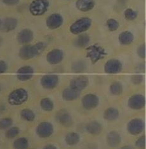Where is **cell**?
Here are the masks:
<instances>
[{"mask_svg": "<svg viewBox=\"0 0 146 149\" xmlns=\"http://www.w3.org/2000/svg\"><path fill=\"white\" fill-rule=\"evenodd\" d=\"M20 0H2V2L6 6H15L19 3Z\"/></svg>", "mask_w": 146, "mask_h": 149, "instance_id": "40", "label": "cell"}, {"mask_svg": "<svg viewBox=\"0 0 146 149\" xmlns=\"http://www.w3.org/2000/svg\"><path fill=\"white\" fill-rule=\"evenodd\" d=\"M40 106L43 110L46 111H52L54 108L53 102L48 97L43 98L40 101Z\"/></svg>", "mask_w": 146, "mask_h": 149, "instance_id": "32", "label": "cell"}, {"mask_svg": "<svg viewBox=\"0 0 146 149\" xmlns=\"http://www.w3.org/2000/svg\"><path fill=\"white\" fill-rule=\"evenodd\" d=\"M131 82L135 85H140L144 80V77L140 74H135L131 76Z\"/></svg>", "mask_w": 146, "mask_h": 149, "instance_id": "37", "label": "cell"}, {"mask_svg": "<svg viewBox=\"0 0 146 149\" xmlns=\"http://www.w3.org/2000/svg\"><path fill=\"white\" fill-rule=\"evenodd\" d=\"M63 23V17L59 13H52L46 19V26L51 30L59 29L62 26Z\"/></svg>", "mask_w": 146, "mask_h": 149, "instance_id": "9", "label": "cell"}, {"mask_svg": "<svg viewBox=\"0 0 146 149\" xmlns=\"http://www.w3.org/2000/svg\"><path fill=\"white\" fill-rule=\"evenodd\" d=\"M135 145L136 147L140 149H145V136H140L135 142Z\"/></svg>", "mask_w": 146, "mask_h": 149, "instance_id": "38", "label": "cell"}, {"mask_svg": "<svg viewBox=\"0 0 146 149\" xmlns=\"http://www.w3.org/2000/svg\"><path fill=\"white\" fill-rule=\"evenodd\" d=\"M2 43H3V38H1V36H0V47L1 46Z\"/></svg>", "mask_w": 146, "mask_h": 149, "instance_id": "43", "label": "cell"}, {"mask_svg": "<svg viewBox=\"0 0 146 149\" xmlns=\"http://www.w3.org/2000/svg\"><path fill=\"white\" fill-rule=\"evenodd\" d=\"M46 61L51 65H56L62 61L64 57L63 50L59 49H54L46 54Z\"/></svg>", "mask_w": 146, "mask_h": 149, "instance_id": "13", "label": "cell"}, {"mask_svg": "<svg viewBox=\"0 0 146 149\" xmlns=\"http://www.w3.org/2000/svg\"><path fill=\"white\" fill-rule=\"evenodd\" d=\"M65 1H69V0H65Z\"/></svg>", "mask_w": 146, "mask_h": 149, "instance_id": "46", "label": "cell"}, {"mask_svg": "<svg viewBox=\"0 0 146 149\" xmlns=\"http://www.w3.org/2000/svg\"><path fill=\"white\" fill-rule=\"evenodd\" d=\"M13 124V120L11 118L6 117L0 120V130H6L10 127Z\"/></svg>", "mask_w": 146, "mask_h": 149, "instance_id": "35", "label": "cell"}, {"mask_svg": "<svg viewBox=\"0 0 146 149\" xmlns=\"http://www.w3.org/2000/svg\"><path fill=\"white\" fill-rule=\"evenodd\" d=\"M46 47V44L43 42H39L35 45H24L19 50V56L22 60L31 59L42 54Z\"/></svg>", "mask_w": 146, "mask_h": 149, "instance_id": "1", "label": "cell"}, {"mask_svg": "<svg viewBox=\"0 0 146 149\" xmlns=\"http://www.w3.org/2000/svg\"><path fill=\"white\" fill-rule=\"evenodd\" d=\"M1 19H0V26H1Z\"/></svg>", "mask_w": 146, "mask_h": 149, "instance_id": "44", "label": "cell"}, {"mask_svg": "<svg viewBox=\"0 0 146 149\" xmlns=\"http://www.w3.org/2000/svg\"><path fill=\"white\" fill-rule=\"evenodd\" d=\"M120 149H134L131 146H130V145H126V146H124Z\"/></svg>", "mask_w": 146, "mask_h": 149, "instance_id": "42", "label": "cell"}, {"mask_svg": "<svg viewBox=\"0 0 146 149\" xmlns=\"http://www.w3.org/2000/svg\"><path fill=\"white\" fill-rule=\"evenodd\" d=\"M59 78L56 74H46L43 75L40 80L42 86L45 89H55L59 84Z\"/></svg>", "mask_w": 146, "mask_h": 149, "instance_id": "6", "label": "cell"}, {"mask_svg": "<svg viewBox=\"0 0 146 149\" xmlns=\"http://www.w3.org/2000/svg\"><path fill=\"white\" fill-rule=\"evenodd\" d=\"M88 84H89L88 77L85 75H80L71 80L69 87L79 92H81L86 89Z\"/></svg>", "mask_w": 146, "mask_h": 149, "instance_id": "10", "label": "cell"}, {"mask_svg": "<svg viewBox=\"0 0 146 149\" xmlns=\"http://www.w3.org/2000/svg\"><path fill=\"white\" fill-rule=\"evenodd\" d=\"M18 20L13 17H8L5 18L1 22L0 26V31L3 33L12 32L17 28Z\"/></svg>", "mask_w": 146, "mask_h": 149, "instance_id": "17", "label": "cell"}, {"mask_svg": "<svg viewBox=\"0 0 146 149\" xmlns=\"http://www.w3.org/2000/svg\"><path fill=\"white\" fill-rule=\"evenodd\" d=\"M118 39L121 45L129 46L134 43L135 36L131 31L129 30H125L119 34Z\"/></svg>", "mask_w": 146, "mask_h": 149, "instance_id": "20", "label": "cell"}, {"mask_svg": "<svg viewBox=\"0 0 146 149\" xmlns=\"http://www.w3.org/2000/svg\"><path fill=\"white\" fill-rule=\"evenodd\" d=\"M123 15L125 19L128 21H134L138 17V13L137 11L134 8H127L123 12Z\"/></svg>", "mask_w": 146, "mask_h": 149, "instance_id": "30", "label": "cell"}, {"mask_svg": "<svg viewBox=\"0 0 146 149\" xmlns=\"http://www.w3.org/2000/svg\"><path fill=\"white\" fill-rule=\"evenodd\" d=\"M137 55L139 57H140L141 59H145L146 56V47L145 44L142 43L141 45H139L137 50Z\"/></svg>", "mask_w": 146, "mask_h": 149, "instance_id": "36", "label": "cell"}, {"mask_svg": "<svg viewBox=\"0 0 146 149\" xmlns=\"http://www.w3.org/2000/svg\"><path fill=\"white\" fill-rule=\"evenodd\" d=\"M34 74H35V70L33 68L29 65H25L20 67L17 70V78L21 82H26L31 79Z\"/></svg>", "mask_w": 146, "mask_h": 149, "instance_id": "16", "label": "cell"}, {"mask_svg": "<svg viewBox=\"0 0 146 149\" xmlns=\"http://www.w3.org/2000/svg\"><path fill=\"white\" fill-rule=\"evenodd\" d=\"M92 19L88 17H82L77 19L71 24L69 27V31L74 35H79L85 33L92 26Z\"/></svg>", "mask_w": 146, "mask_h": 149, "instance_id": "2", "label": "cell"}, {"mask_svg": "<svg viewBox=\"0 0 146 149\" xmlns=\"http://www.w3.org/2000/svg\"><path fill=\"white\" fill-rule=\"evenodd\" d=\"M75 5L80 12L86 13L91 11L95 8V0H77Z\"/></svg>", "mask_w": 146, "mask_h": 149, "instance_id": "19", "label": "cell"}, {"mask_svg": "<svg viewBox=\"0 0 146 149\" xmlns=\"http://www.w3.org/2000/svg\"><path fill=\"white\" fill-rule=\"evenodd\" d=\"M13 146L15 149H28L29 147L28 140L24 137L19 138L13 142Z\"/></svg>", "mask_w": 146, "mask_h": 149, "instance_id": "29", "label": "cell"}, {"mask_svg": "<svg viewBox=\"0 0 146 149\" xmlns=\"http://www.w3.org/2000/svg\"><path fill=\"white\" fill-rule=\"evenodd\" d=\"M110 93L114 96H120L123 93V87L121 83L118 81L113 82L109 87Z\"/></svg>", "mask_w": 146, "mask_h": 149, "instance_id": "28", "label": "cell"}, {"mask_svg": "<svg viewBox=\"0 0 146 149\" xmlns=\"http://www.w3.org/2000/svg\"><path fill=\"white\" fill-rule=\"evenodd\" d=\"M127 130L130 134L137 136L142 133L144 130V121L138 118H134L128 123Z\"/></svg>", "mask_w": 146, "mask_h": 149, "instance_id": "11", "label": "cell"}, {"mask_svg": "<svg viewBox=\"0 0 146 149\" xmlns=\"http://www.w3.org/2000/svg\"><path fill=\"white\" fill-rule=\"evenodd\" d=\"M20 117L26 121L33 122L35 120L36 115L33 110L29 108H25L20 111Z\"/></svg>", "mask_w": 146, "mask_h": 149, "instance_id": "31", "label": "cell"}, {"mask_svg": "<svg viewBox=\"0 0 146 149\" xmlns=\"http://www.w3.org/2000/svg\"><path fill=\"white\" fill-rule=\"evenodd\" d=\"M65 141L67 145H70V146H74L80 142V136L76 132H71L66 136Z\"/></svg>", "mask_w": 146, "mask_h": 149, "instance_id": "27", "label": "cell"}, {"mask_svg": "<svg viewBox=\"0 0 146 149\" xmlns=\"http://www.w3.org/2000/svg\"><path fill=\"white\" fill-rule=\"evenodd\" d=\"M8 70V64L5 61L0 60V74L5 73Z\"/></svg>", "mask_w": 146, "mask_h": 149, "instance_id": "39", "label": "cell"}, {"mask_svg": "<svg viewBox=\"0 0 146 149\" xmlns=\"http://www.w3.org/2000/svg\"><path fill=\"white\" fill-rule=\"evenodd\" d=\"M53 133V126L49 122L41 123L36 128V134L39 138H46L51 136Z\"/></svg>", "mask_w": 146, "mask_h": 149, "instance_id": "14", "label": "cell"}, {"mask_svg": "<svg viewBox=\"0 0 146 149\" xmlns=\"http://www.w3.org/2000/svg\"><path fill=\"white\" fill-rule=\"evenodd\" d=\"M86 131L90 134L98 135L102 131V126L98 121H91L86 124Z\"/></svg>", "mask_w": 146, "mask_h": 149, "instance_id": "24", "label": "cell"}, {"mask_svg": "<svg viewBox=\"0 0 146 149\" xmlns=\"http://www.w3.org/2000/svg\"><path fill=\"white\" fill-rule=\"evenodd\" d=\"M28 93L24 88H18L9 94L8 101L12 106H19L26 103L28 100Z\"/></svg>", "mask_w": 146, "mask_h": 149, "instance_id": "3", "label": "cell"}, {"mask_svg": "<svg viewBox=\"0 0 146 149\" xmlns=\"http://www.w3.org/2000/svg\"><path fill=\"white\" fill-rule=\"evenodd\" d=\"M120 116V112L116 108L111 107L105 110L104 113V119L108 121H114L116 120Z\"/></svg>", "mask_w": 146, "mask_h": 149, "instance_id": "25", "label": "cell"}, {"mask_svg": "<svg viewBox=\"0 0 146 149\" xmlns=\"http://www.w3.org/2000/svg\"><path fill=\"white\" fill-rule=\"evenodd\" d=\"M106 55L105 50L99 45H92L87 49V56L93 63H96Z\"/></svg>", "mask_w": 146, "mask_h": 149, "instance_id": "5", "label": "cell"}, {"mask_svg": "<svg viewBox=\"0 0 146 149\" xmlns=\"http://www.w3.org/2000/svg\"><path fill=\"white\" fill-rule=\"evenodd\" d=\"M20 133V130L18 127H11L6 131L5 133L6 137L8 139L15 138Z\"/></svg>", "mask_w": 146, "mask_h": 149, "instance_id": "34", "label": "cell"}, {"mask_svg": "<svg viewBox=\"0 0 146 149\" xmlns=\"http://www.w3.org/2000/svg\"><path fill=\"white\" fill-rule=\"evenodd\" d=\"M87 69V64L83 60H77L71 64V70L74 73H82Z\"/></svg>", "mask_w": 146, "mask_h": 149, "instance_id": "26", "label": "cell"}, {"mask_svg": "<svg viewBox=\"0 0 146 149\" xmlns=\"http://www.w3.org/2000/svg\"><path fill=\"white\" fill-rule=\"evenodd\" d=\"M83 107L86 110H91L97 108L99 104V98L93 93H88L84 95L81 100Z\"/></svg>", "mask_w": 146, "mask_h": 149, "instance_id": "7", "label": "cell"}, {"mask_svg": "<svg viewBox=\"0 0 146 149\" xmlns=\"http://www.w3.org/2000/svg\"><path fill=\"white\" fill-rule=\"evenodd\" d=\"M1 87L0 86V92H1Z\"/></svg>", "mask_w": 146, "mask_h": 149, "instance_id": "45", "label": "cell"}, {"mask_svg": "<svg viewBox=\"0 0 146 149\" xmlns=\"http://www.w3.org/2000/svg\"><path fill=\"white\" fill-rule=\"evenodd\" d=\"M122 140L121 135L117 131H113L108 133L106 141L107 145L111 147H117L120 145Z\"/></svg>", "mask_w": 146, "mask_h": 149, "instance_id": "21", "label": "cell"}, {"mask_svg": "<svg viewBox=\"0 0 146 149\" xmlns=\"http://www.w3.org/2000/svg\"><path fill=\"white\" fill-rule=\"evenodd\" d=\"M55 118L57 122L64 126L70 127L73 125V118L66 110L63 109L58 111Z\"/></svg>", "mask_w": 146, "mask_h": 149, "instance_id": "18", "label": "cell"}, {"mask_svg": "<svg viewBox=\"0 0 146 149\" xmlns=\"http://www.w3.org/2000/svg\"><path fill=\"white\" fill-rule=\"evenodd\" d=\"M123 64L120 60L113 58L104 64V72L107 74H117L120 73L123 70Z\"/></svg>", "mask_w": 146, "mask_h": 149, "instance_id": "8", "label": "cell"}, {"mask_svg": "<svg viewBox=\"0 0 146 149\" xmlns=\"http://www.w3.org/2000/svg\"><path fill=\"white\" fill-rule=\"evenodd\" d=\"M43 149H57V148L55 146V145H53L52 144H48L44 147V148Z\"/></svg>", "mask_w": 146, "mask_h": 149, "instance_id": "41", "label": "cell"}, {"mask_svg": "<svg viewBox=\"0 0 146 149\" xmlns=\"http://www.w3.org/2000/svg\"><path fill=\"white\" fill-rule=\"evenodd\" d=\"M35 38V34L30 29L24 28L20 31L17 36V42L22 45L29 44Z\"/></svg>", "mask_w": 146, "mask_h": 149, "instance_id": "15", "label": "cell"}, {"mask_svg": "<svg viewBox=\"0 0 146 149\" xmlns=\"http://www.w3.org/2000/svg\"><path fill=\"white\" fill-rule=\"evenodd\" d=\"M50 2L48 0H33L29 6V10L33 16L43 15L48 10Z\"/></svg>", "mask_w": 146, "mask_h": 149, "instance_id": "4", "label": "cell"}, {"mask_svg": "<svg viewBox=\"0 0 146 149\" xmlns=\"http://www.w3.org/2000/svg\"><path fill=\"white\" fill-rule=\"evenodd\" d=\"M106 26L108 30L111 32L116 31L120 28V22L114 18H109L106 21Z\"/></svg>", "mask_w": 146, "mask_h": 149, "instance_id": "33", "label": "cell"}, {"mask_svg": "<svg viewBox=\"0 0 146 149\" xmlns=\"http://www.w3.org/2000/svg\"><path fill=\"white\" fill-rule=\"evenodd\" d=\"M80 94L81 92H79V91L73 89V88H71V87H69L67 88H66V89L62 91V96L64 100L67 101H71L77 99L80 96Z\"/></svg>", "mask_w": 146, "mask_h": 149, "instance_id": "23", "label": "cell"}, {"mask_svg": "<svg viewBox=\"0 0 146 149\" xmlns=\"http://www.w3.org/2000/svg\"><path fill=\"white\" fill-rule=\"evenodd\" d=\"M128 104L132 110H141L145 104V96L140 94H134L129 98Z\"/></svg>", "mask_w": 146, "mask_h": 149, "instance_id": "12", "label": "cell"}, {"mask_svg": "<svg viewBox=\"0 0 146 149\" xmlns=\"http://www.w3.org/2000/svg\"><path fill=\"white\" fill-rule=\"evenodd\" d=\"M91 41V37L88 34L83 33L77 35L74 42V45L77 48H84L88 47Z\"/></svg>", "mask_w": 146, "mask_h": 149, "instance_id": "22", "label": "cell"}]
</instances>
